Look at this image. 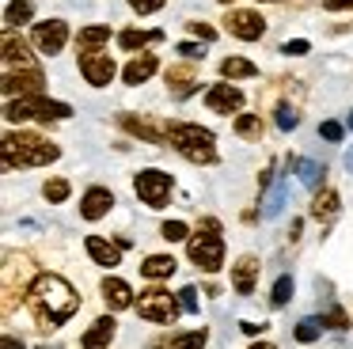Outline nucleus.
I'll return each instance as SVG.
<instances>
[{"label":"nucleus","mask_w":353,"mask_h":349,"mask_svg":"<svg viewBox=\"0 0 353 349\" xmlns=\"http://www.w3.org/2000/svg\"><path fill=\"white\" fill-rule=\"evenodd\" d=\"M27 303H31L34 319H39L42 330H57L65 326L80 308V296L72 292V285L57 273H39L27 288Z\"/></svg>","instance_id":"1"},{"label":"nucleus","mask_w":353,"mask_h":349,"mask_svg":"<svg viewBox=\"0 0 353 349\" xmlns=\"http://www.w3.org/2000/svg\"><path fill=\"white\" fill-rule=\"evenodd\" d=\"M0 152H4V167L8 171H16V167H46L61 156V148L39 133H4Z\"/></svg>","instance_id":"2"},{"label":"nucleus","mask_w":353,"mask_h":349,"mask_svg":"<svg viewBox=\"0 0 353 349\" xmlns=\"http://www.w3.org/2000/svg\"><path fill=\"white\" fill-rule=\"evenodd\" d=\"M168 144L190 163H216V137L194 121H168Z\"/></svg>","instance_id":"3"},{"label":"nucleus","mask_w":353,"mask_h":349,"mask_svg":"<svg viewBox=\"0 0 353 349\" xmlns=\"http://www.w3.org/2000/svg\"><path fill=\"white\" fill-rule=\"evenodd\" d=\"M72 106L69 103H57V99L46 95H27V99H8L4 106V118L8 121H27V118H39V121H61L69 118Z\"/></svg>","instance_id":"4"},{"label":"nucleus","mask_w":353,"mask_h":349,"mask_svg":"<svg viewBox=\"0 0 353 349\" xmlns=\"http://www.w3.org/2000/svg\"><path fill=\"white\" fill-rule=\"evenodd\" d=\"M133 308H137V315L148 319V323L171 326L179 319V311H183V303H179V296L163 292V288H145V292H141V300L133 303Z\"/></svg>","instance_id":"5"},{"label":"nucleus","mask_w":353,"mask_h":349,"mask_svg":"<svg viewBox=\"0 0 353 349\" xmlns=\"http://www.w3.org/2000/svg\"><path fill=\"white\" fill-rule=\"evenodd\" d=\"M171 186H175V179L168 171H160V167H148V171L133 174V190H137V197L148 209H163L171 197Z\"/></svg>","instance_id":"6"},{"label":"nucleus","mask_w":353,"mask_h":349,"mask_svg":"<svg viewBox=\"0 0 353 349\" xmlns=\"http://www.w3.org/2000/svg\"><path fill=\"white\" fill-rule=\"evenodd\" d=\"M186 250H190V262L198 266V270H205V273H216L224 266V239L213 235V232H205V235L198 232Z\"/></svg>","instance_id":"7"},{"label":"nucleus","mask_w":353,"mask_h":349,"mask_svg":"<svg viewBox=\"0 0 353 349\" xmlns=\"http://www.w3.org/2000/svg\"><path fill=\"white\" fill-rule=\"evenodd\" d=\"M224 30H228L232 38H239V42H259V38L266 34V19H262L259 12H247V8H232V12L224 15Z\"/></svg>","instance_id":"8"},{"label":"nucleus","mask_w":353,"mask_h":349,"mask_svg":"<svg viewBox=\"0 0 353 349\" xmlns=\"http://www.w3.org/2000/svg\"><path fill=\"white\" fill-rule=\"evenodd\" d=\"M42 83H46V76L39 72V68H16V72H4V95L8 99H27V95H46L42 91Z\"/></svg>","instance_id":"9"},{"label":"nucleus","mask_w":353,"mask_h":349,"mask_svg":"<svg viewBox=\"0 0 353 349\" xmlns=\"http://www.w3.org/2000/svg\"><path fill=\"white\" fill-rule=\"evenodd\" d=\"M80 72H84V80L92 83V88H107L110 80H114L118 65L110 53L95 50V53H80Z\"/></svg>","instance_id":"10"},{"label":"nucleus","mask_w":353,"mask_h":349,"mask_svg":"<svg viewBox=\"0 0 353 349\" xmlns=\"http://www.w3.org/2000/svg\"><path fill=\"white\" fill-rule=\"evenodd\" d=\"M34 46H39V53H46V57H54V53L65 50V42H69V23L65 19H46V23H34Z\"/></svg>","instance_id":"11"},{"label":"nucleus","mask_w":353,"mask_h":349,"mask_svg":"<svg viewBox=\"0 0 353 349\" xmlns=\"http://www.w3.org/2000/svg\"><path fill=\"white\" fill-rule=\"evenodd\" d=\"M118 126L125 129V133H133V137H141V141H148V144H168V126H160V121H152V118H145V114H118Z\"/></svg>","instance_id":"12"},{"label":"nucleus","mask_w":353,"mask_h":349,"mask_svg":"<svg viewBox=\"0 0 353 349\" xmlns=\"http://www.w3.org/2000/svg\"><path fill=\"white\" fill-rule=\"evenodd\" d=\"M205 106L213 114H239L243 110V91L236 83H213L205 91Z\"/></svg>","instance_id":"13"},{"label":"nucleus","mask_w":353,"mask_h":349,"mask_svg":"<svg viewBox=\"0 0 353 349\" xmlns=\"http://www.w3.org/2000/svg\"><path fill=\"white\" fill-rule=\"evenodd\" d=\"M16 68H34L31 46H27L16 30H4V72H16Z\"/></svg>","instance_id":"14"},{"label":"nucleus","mask_w":353,"mask_h":349,"mask_svg":"<svg viewBox=\"0 0 353 349\" xmlns=\"http://www.w3.org/2000/svg\"><path fill=\"white\" fill-rule=\"evenodd\" d=\"M110 205H114V194H110L107 186H92V190H84V197H80V217L84 220H103L110 212Z\"/></svg>","instance_id":"15"},{"label":"nucleus","mask_w":353,"mask_h":349,"mask_svg":"<svg viewBox=\"0 0 353 349\" xmlns=\"http://www.w3.org/2000/svg\"><path fill=\"white\" fill-rule=\"evenodd\" d=\"M259 270H262L259 258H254V255H243L236 266H232V288H236L239 296H251V292H254V281H259Z\"/></svg>","instance_id":"16"},{"label":"nucleus","mask_w":353,"mask_h":349,"mask_svg":"<svg viewBox=\"0 0 353 349\" xmlns=\"http://www.w3.org/2000/svg\"><path fill=\"white\" fill-rule=\"evenodd\" d=\"M163 80H168V91L175 99H186L198 91V72H194L190 65H171L168 72H163Z\"/></svg>","instance_id":"17"},{"label":"nucleus","mask_w":353,"mask_h":349,"mask_svg":"<svg viewBox=\"0 0 353 349\" xmlns=\"http://www.w3.org/2000/svg\"><path fill=\"white\" fill-rule=\"evenodd\" d=\"M103 300H107L110 311H125V308L137 303V300H133V288L125 285L122 277H110V273L103 277Z\"/></svg>","instance_id":"18"},{"label":"nucleus","mask_w":353,"mask_h":349,"mask_svg":"<svg viewBox=\"0 0 353 349\" xmlns=\"http://www.w3.org/2000/svg\"><path fill=\"white\" fill-rule=\"evenodd\" d=\"M114 334H118V323L110 315H103V319H95V323L84 330L80 346H84V349H103V346H110V341H114Z\"/></svg>","instance_id":"19"},{"label":"nucleus","mask_w":353,"mask_h":349,"mask_svg":"<svg viewBox=\"0 0 353 349\" xmlns=\"http://www.w3.org/2000/svg\"><path fill=\"white\" fill-rule=\"evenodd\" d=\"M160 68V61H156V53H137V57L130 61V65L122 68V80L130 83V88H137V83H145L148 76Z\"/></svg>","instance_id":"20"},{"label":"nucleus","mask_w":353,"mask_h":349,"mask_svg":"<svg viewBox=\"0 0 353 349\" xmlns=\"http://www.w3.org/2000/svg\"><path fill=\"white\" fill-rule=\"evenodd\" d=\"M84 247H88V255H92L99 266H107V270H110V266L122 262V247H118V243H107L103 235H88Z\"/></svg>","instance_id":"21"},{"label":"nucleus","mask_w":353,"mask_h":349,"mask_svg":"<svg viewBox=\"0 0 353 349\" xmlns=\"http://www.w3.org/2000/svg\"><path fill=\"white\" fill-rule=\"evenodd\" d=\"M110 42V27L107 23H92V27H80L77 34V53H95Z\"/></svg>","instance_id":"22"},{"label":"nucleus","mask_w":353,"mask_h":349,"mask_svg":"<svg viewBox=\"0 0 353 349\" xmlns=\"http://www.w3.org/2000/svg\"><path fill=\"white\" fill-rule=\"evenodd\" d=\"M175 270H179V262L171 255H148L145 262H141V273H145L148 281H163V277H171Z\"/></svg>","instance_id":"23"},{"label":"nucleus","mask_w":353,"mask_h":349,"mask_svg":"<svg viewBox=\"0 0 353 349\" xmlns=\"http://www.w3.org/2000/svg\"><path fill=\"white\" fill-rule=\"evenodd\" d=\"M221 76L224 80H251V76H259V65L254 61H247V57H224L221 61Z\"/></svg>","instance_id":"24"},{"label":"nucleus","mask_w":353,"mask_h":349,"mask_svg":"<svg viewBox=\"0 0 353 349\" xmlns=\"http://www.w3.org/2000/svg\"><path fill=\"white\" fill-rule=\"evenodd\" d=\"M209 341V330L201 326V330H186V334H171L168 341H160L156 349H201Z\"/></svg>","instance_id":"25"},{"label":"nucleus","mask_w":353,"mask_h":349,"mask_svg":"<svg viewBox=\"0 0 353 349\" xmlns=\"http://www.w3.org/2000/svg\"><path fill=\"white\" fill-rule=\"evenodd\" d=\"M160 30H122L118 34V46H122L125 53H137V50H145L148 42H160Z\"/></svg>","instance_id":"26"},{"label":"nucleus","mask_w":353,"mask_h":349,"mask_svg":"<svg viewBox=\"0 0 353 349\" xmlns=\"http://www.w3.org/2000/svg\"><path fill=\"white\" fill-rule=\"evenodd\" d=\"M289 167L300 174L304 186H323V174H327V167H323V163H315V159H289Z\"/></svg>","instance_id":"27"},{"label":"nucleus","mask_w":353,"mask_h":349,"mask_svg":"<svg viewBox=\"0 0 353 349\" xmlns=\"http://www.w3.org/2000/svg\"><path fill=\"white\" fill-rule=\"evenodd\" d=\"M31 15H34L31 0H8V8H4V30H16L19 23H31Z\"/></svg>","instance_id":"28"},{"label":"nucleus","mask_w":353,"mask_h":349,"mask_svg":"<svg viewBox=\"0 0 353 349\" xmlns=\"http://www.w3.org/2000/svg\"><path fill=\"white\" fill-rule=\"evenodd\" d=\"M334 212H338V194L330 186H323L312 201V217L315 220H334Z\"/></svg>","instance_id":"29"},{"label":"nucleus","mask_w":353,"mask_h":349,"mask_svg":"<svg viewBox=\"0 0 353 349\" xmlns=\"http://www.w3.org/2000/svg\"><path fill=\"white\" fill-rule=\"evenodd\" d=\"M232 129H236L243 141H262V114H236Z\"/></svg>","instance_id":"30"},{"label":"nucleus","mask_w":353,"mask_h":349,"mask_svg":"<svg viewBox=\"0 0 353 349\" xmlns=\"http://www.w3.org/2000/svg\"><path fill=\"white\" fill-rule=\"evenodd\" d=\"M42 194H46V201H54V205H61V201H69V194H72V186H69V179H50L46 186H42Z\"/></svg>","instance_id":"31"},{"label":"nucleus","mask_w":353,"mask_h":349,"mask_svg":"<svg viewBox=\"0 0 353 349\" xmlns=\"http://www.w3.org/2000/svg\"><path fill=\"white\" fill-rule=\"evenodd\" d=\"M289 300H292V277L285 273V277H277V281H274V292H270V303H274V308H285Z\"/></svg>","instance_id":"32"},{"label":"nucleus","mask_w":353,"mask_h":349,"mask_svg":"<svg viewBox=\"0 0 353 349\" xmlns=\"http://www.w3.org/2000/svg\"><path fill=\"white\" fill-rule=\"evenodd\" d=\"M292 334H296V341H304V346H307V341H315L323 334V319H300Z\"/></svg>","instance_id":"33"},{"label":"nucleus","mask_w":353,"mask_h":349,"mask_svg":"<svg viewBox=\"0 0 353 349\" xmlns=\"http://www.w3.org/2000/svg\"><path fill=\"white\" fill-rule=\"evenodd\" d=\"M274 121H277V129H285V133H289V129H296L300 126V114L296 110H292V106H277V110H274Z\"/></svg>","instance_id":"34"},{"label":"nucleus","mask_w":353,"mask_h":349,"mask_svg":"<svg viewBox=\"0 0 353 349\" xmlns=\"http://www.w3.org/2000/svg\"><path fill=\"white\" fill-rule=\"evenodd\" d=\"M323 326H334V330H345V326H353V319L345 315L342 308H330L327 315H323Z\"/></svg>","instance_id":"35"},{"label":"nucleus","mask_w":353,"mask_h":349,"mask_svg":"<svg viewBox=\"0 0 353 349\" xmlns=\"http://www.w3.org/2000/svg\"><path fill=\"white\" fill-rule=\"evenodd\" d=\"M160 235L168 243H179V239H186V224H183V220H168V224L160 228Z\"/></svg>","instance_id":"36"},{"label":"nucleus","mask_w":353,"mask_h":349,"mask_svg":"<svg viewBox=\"0 0 353 349\" xmlns=\"http://www.w3.org/2000/svg\"><path fill=\"white\" fill-rule=\"evenodd\" d=\"M163 4H168V0H130V8L137 15H152V12H160Z\"/></svg>","instance_id":"37"},{"label":"nucleus","mask_w":353,"mask_h":349,"mask_svg":"<svg viewBox=\"0 0 353 349\" xmlns=\"http://www.w3.org/2000/svg\"><path fill=\"white\" fill-rule=\"evenodd\" d=\"M307 50H312V42H307V38H292V42L281 46V53H289V57H304Z\"/></svg>","instance_id":"38"},{"label":"nucleus","mask_w":353,"mask_h":349,"mask_svg":"<svg viewBox=\"0 0 353 349\" xmlns=\"http://www.w3.org/2000/svg\"><path fill=\"white\" fill-rule=\"evenodd\" d=\"M179 303H183V311H198V288L194 285L179 288Z\"/></svg>","instance_id":"39"},{"label":"nucleus","mask_w":353,"mask_h":349,"mask_svg":"<svg viewBox=\"0 0 353 349\" xmlns=\"http://www.w3.org/2000/svg\"><path fill=\"white\" fill-rule=\"evenodd\" d=\"M319 133L327 137V141H342L345 126H342V121H323V126H319Z\"/></svg>","instance_id":"40"},{"label":"nucleus","mask_w":353,"mask_h":349,"mask_svg":"<svg viewBox=\"0 0 353 349\" xmlns=\"http://www.w3.org/2000/svg\"><path fill=\"white\" fill-rule=\"evenodd\" d=\"M190 34H198L201 42H213V38H216V30L209 27V23H190Z\"/></svg>","instance_id":"41"},{"label":"nucleus","mask_w":353,"mask_h":349,"mask_svg":"<svg viewBox=\"0 0 353 349\" xmlns=\"http://www.w3.org/2000/svg\"><path fill=\"white\" fill-rule=\"evenodd\" d=\"M179 53H183L186 61H198V57H205V53H201V46H190V42H183V46H179Z\"/></svg>","instance_id":"42"},{"label":"nucleus","mask_w":353,"mask_h":349,"mask_svg":"<svg viewBox=\"0 0 353 349\" xmlns=\"http://www.w3.org/2000/svg\"><path fill=\"white\" fill-rule=\"evenodd\" d=\"M327 12H342V8H353V0H323Z\"/></svg>","instance_id":"43"},{"label":"nucleus","mask_w":353,"mask_h":349,"mask_svg":"<svg viewBox=\"0 0 353 349\" xmlns=\"http://www.w3.org/2000/svg\"><path fill=\"white\" fill-rule=\"evenodd\" d=\"M4 349H23V341L12 338V334H4Z\"/></svg>","instance_id":"44"},{"label":"nucleus","mask_w":353,"mask_h":349,"mask_svg":"<svg viewBox=\"0 0 353 349\" xmlns=\"http://www.w3.org/2000/svg\"><path fill=\"white\" fill-rule=\"evenodd\" d=\"M239 330H243V334H262V326L259 323H239Z\"/></svg>","instance_id":"45"},{"label":"nucleus","mask_w":353,"mask_h":349,"mask_svg":"<svg viewBox=\"0 0 353 349\" xmlns=\"http://www.w3.org/2000/svg\"><path fill=\"white\" fill-rule=\"evenodd\" d=\"M251 349H274V346H270V341H254Z\"/></svg>","instance_id":"46"},{"label":"nucleus","mask_w":353,"mask_h":349,"mask_svg":"<svg viewBox=\"0 0 353 349\" xmlns=\"http://www.w3.org/2000/svg\"><path fill=\"white\" fill-rule=\"evenodd\" d=\"M345 167H350V171H353V148L345 152Z\"/></svg>","instance_id":"47"},{"label":"nucleus","mask_w":353,"mask_h":349,"mask_svg":"<svg viewBox=\"0 0 353 349\" xmlns=\"http://www.w3.org/2000/svg\"><path fill=\"white\" fill-rule=\"evenodd\" d=\"M345 126H350V129H353V110H350V118H345Z\"/></svg>","instance_id":"48"},{"label":"nucleus","mask_w":353,"mask_h":349,"mask_svg":"<svg viewBox=\"0 0 353 349\" xmlns=\"http://www.w3.org/2000/svg\"><path fill=\"white\" fill-rule=\"evenodd\" d=\"M39 349H54V346H39Z\"/></svg>","instance_id":"49"},{"label":"nucleus","mask_w":353,"mask_h":349,"mask_svg":"<svg viewBox=\"0 0 353 349\" xmlns=\"http://www.w3.org/2000/svg\"><path fill=\"white\" fill-rule=\"evenodd\" d=\"M221 4H232V0H221Z\"/></svg>","instance_id":"50"},{"label":"nucleus","mask_w":353,"mask_h":349,"mask_svg":"<svg viewBox=\"0 0 353 349\" xmlns=\"http://www.w3.org/2000/svg\"><path fill=\"white\" fill-rule=\"evenodd\" d=\"M262 4H270V0H262Z\"/></svg>","instance_id":"51"}]
</instances>
